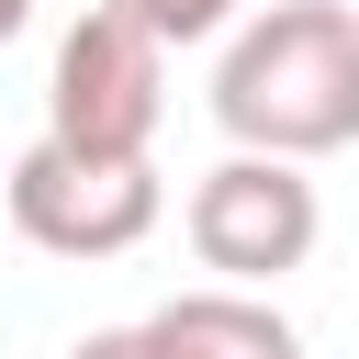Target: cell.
<instances>
[{"label":"cell","instance_id":"obj_1","mask_svg":"<svg viewBox=\"0 0 359 359\" xmlns=\"http://www.w3.org/2000/svg\"><path fill=\"white\" fill-rule=\"evenodd\" d=\"M213 123L247 157H337L359 146V11L348 0H269L213 56Z\"/></svg>","mask_w":359,"mask_h":359},{"label":"cell","instance_id":"obj_2","mask_svg":"<svg viewBox=\"0 0 359 359\" xmlns=\"http://www.w3.org/2000/svg\"><path fill=\"white\" fill-rule=\"evenodd\" d=\"M157 123H168V34H146L112 0H79L45 67V135L90 157H146Z\"/></svg>","mask_w":359,"mask_h":359},{"label":"cell","instance_id":"obj_3","mask_svg":"<svg viewBox=\"0 0 359 359\" xmlns=\"http://www.w3.org/2000/svg\"><path fill=\"white\" fill-rule=\"evenodd\" d=\"M0 202H11V236L45 247V258H135L168 213L146 157H90V146H56V135H34L11 157Z\"/></svg>","mask_w":359,"mask_h":359},{"label":"cell","instance_id":"obj_4","mask_svg":"<svg viewBox=\"0 0 359 359\" xmlns=\"http://www.w3.org/2000/svg\"><path fill=\"white\" fill-rule=\"evenodd\" d=\"M191 258L224 280V292H269V280H292L303 258H314V236H325V202H314V180L292 168V157H247V146H224L202 180H191Z\"/></svg>","mask_w":359,"mask_h":359},{"label":"cell","instance_id":"obj_5","mask_svg":"<svg viewBox=\"0 0 359 359\" xmlns=\"http://www.w3.org/2000/svg\"><path fill=\"white\" fill-rule=\"evenodd\" d=\"M135 325H146V359H303V325H292L269 292H224V280L157 303V314H135Z\"/></svg>","mask_w":359,"mask_h":359},{"label":"cell","instance_id":"obj_6","mask_svg":"<svg viewBox=\"0 0 359 359\" xmlns=\"http://www.w3.org/2000/svg\"><path fill=\"white\" fill-rule=\"evenodd\" d=\"M112 11H135V22L168 34V45H213V34L247 22V0H112Z\"/></svg>","mask_w":359,"mask_h":359},{"label":"cell","instance_id":"obj_7","mask_svg":"<svg viewBox=\"0 0 359 359\" xmlns=\"http://www.w3.org/2000/svg\"><path fill=\"white\" fill-rule=\"evenodd\" d=\"M67 359H146V325H90L67 337Z\"/></svg>","mask_w":359,"mask_h":359}]
</instances>
